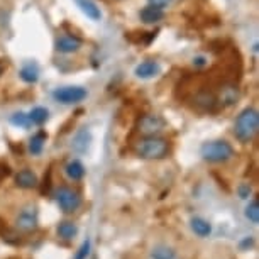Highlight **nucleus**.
<instances>
[{"instance_id":"29","label":"nucleus","mask_w":259,"mask_h":259,"mask_svg":"<svg viewBox=\"0 0 259 259\" xmlns=\"http://www.w3.org/2000/svg\"><path fill=\"white\" fill-rule=\"evenodd\" d=\"M193 65H195V66H203V65H205V58H203V56L195 58V60H193Z\"/></svg>"},{"instance_id":"5","label":"nucleus","mask_w":259,"mask_h":259,"mask_svg":"<svg viewBox=\"0 0 259 259\" xmlns=\"http://www.w3.org/2000/svg\"><path fill=\"white\" fill-rule=\"evenodd\" d=\"M55 197H56L58 207H60L65 213H73L75 210L80 208V205H81V198H80V195H78V192H75V190H71L68 187L58 188Z\"/></svg>"},{"instance_id":"21","label":"nucleus","mask_w":259,"mask_h":259,"mask_svg":"<svg viewBox=\"0 0 259 259\" xmlns=\"http://www.w3.org/2000/svg\"><path fill=\"white\" fill-rule=\"evenodd\" d=\"M48 119H50V112H48V109H45V107H36V109H32L31 114H29L31 124H36V125H42Z\"/></svg>"},{"instance_id":"13","label":"nucleus","mask_w":259,"mask_h":259,"mask_svg":"<svg viewBox=\"0 0 259 259\" xmlns=\"http://www.w3.org/2000/svg\"><path fill=\"white\" fill-rule=\"evenodd\" d=\"M163 17H164L163 9L153 7V6H149V4L143 9V11L139 12V19L144 24H156V22H159Z\"/></svg>"},{"instance_id":"6","label":"nucleus","mask_w":259,"mask_h":259,"mask_svg":"<svg viewBox=\"0 0 259 259\" xmlns=\"http://www.w3.org/2000/svg\"><path fill=\"white\" fill-rule=\"evenodd\" d=\"M166 122L163 117L159 115H154V114H148V115H143L138 122V131L141 134H144L146 138L148 136H156L159 134L161 131L164 129Z\"/></svg>"},{"instance_id":"2","label":"nucleus","mask_w":259,"mask_h":259,"mask_svg":"<svg viewBox=\"0 0 259 259\" xmlns=\"http://www.w3.org/2000/svg\"><path fill=\"white\" fill-rule=\"evenodd\" d=\"M136 153L143 159L159 161L169 154V143L158 136H148L143 141H139V144L136 146Z\"/></svg>"},{"instance_id":"20","label":"nucleus","mask_w":259,"mask_h":259,"mask_svg":"<svg viewBox=\"0 0 259 259\" xmlns=\"http://www.w3.org/2000/svg\"><path fill=\"white\" fill-rule=\"evenodd\" d=\"M19 76H21V80H24L26 83H36L39 80V70L34 63H27L26 66L21 68Z\"/></svg>"},{"instance_id":"8","label":"nucleus","mask_w":259,"mask_h":259,"mask_svg":"<svg viewBox=\"0 0 259 259\" xmlns=\"http://www.w3.org/2000/svg\"><path fill=\"white\" fill-rule=\"evenodd\" d=\"M55 48L61 55H71V53H76L81 48V39H78L76 36H71V34H61V36L56 39Z\"/></svg>"},{"instance_id":"23","label":"nucleus","mask_w":259,"mask_h":259,"mask_svg":"<svg viewBox=\"0 0 259 259\" xmlns=\"http://www.w3.org/2000/svg\"><path fill=\"white\" fill-rule=\"evenodd\" d=\"M151 257L153 259H177V254H175L173 249H169L166 246H158V247L153 249Z\"/></svg>"},{"instance_id":"25","label":"nucleus","mask_w":259,"mask_h":259,"mask_svg":"<svg viewBox=\"0 0 259 259\" xmlns=\"http://www.w3.org/2000/svg\"><path fill=\"white\" fill-rule=\"evenodd\" d=\"M90 249H92L90 239H85V241L81 242V246L78 247V251H76L75 257H73V259H87V257H89V254H90Z\"/></svg>"},{"instance_id":"11","label":"nucleus","mask_w":259,"mask_h":259,"mask_svg":"<svg viewBox=\"0 0 259 259\" xmlns=\"http://www.w3.org/2000/svg\"><path fill=\"white\" fill-rule=\"evenodd\" d=\"M16 185H17L19 188H24V190L36 188L37 187V177H36V173H34L32 169H29V168L21 169L16 175Z\"/></svg>"},{"instance_id":"17","label":"nucleus","mask_w":259,"mask_h":259,"mask_svg":"<svg viewBox=\"0 0 259 259\" xmlns=\"http://www.w3.org/2000/svg\"><path fill=\"white\" fill-rule=\"evenodd\" d=\"M48 136L45 133H37L34 134L31 141H29V153L32 156H39L42 153V149H45V143H46Z\"/></svg>"},{"instance_id":"26","label":"nucleus","mask_w":259,"mask_h":259,"mask_svg":"<svg viewBox=\"0 0 259 259\" xmlns=\"http://www.w3.org/2000/svg\"><path fill=\"white\" fill-rule=\"evenodd\" d=\"M148 4L153 7H158V9H166L173 4V0H148Z\"/></svg>"},{"instance_id":"3","label":"nucleus","mask_w":259,"mask_h":259,"mask_svg":"<svg viewBox=\"0 0 259 259\" xmlns=\"http://www.w3.org/2000/svg\"><path fill=\"white\" fill-rule=\"evenodd\" d=\"M200 156L203 158V161L212 164L227 163L229 159L234 158V148L231 143L224 139L208 141V143H203L202 148H200Z\"/></svg>"},{"instance_id":"30","label":"nucleus","mask_w":259,"mask_h":259,"mask_svg":"<svg viewBox=\"0 0 259 259\" xmlns=\"http://www.w3.org/2000/svg\"><path fill=\"white\" fill-rule=\"evenodd\" d=\"M2 71H4V68H2V65H0V75H2Z\"/></svg>"},{"instance_id":"4","label":"nucleus","mask_w":259,"mask_h":259,"mask_svg":"<svg viewBox=\"0 0 259 259\" xmlns=\"http://www.w3.org/2000/svg\"><path fill=\"white\" fill-rule=\"evenodd\" d=\"M87 90L83 87H61L53 92V99L63 105H76L87 99Z\"/></svg>"},{"instance_id":"19","label":"nucleus","mask_w":259,"mask_h":259,"mask_svg":"<svg viewBox=\"0 0 259 259\" xmlns=\"http://www.w3.org/2000/svg\"><path fill=\"white\" fill-rule=\"evenodd\" d=\"M239 99V92L236 87L232 85H226L221 89V97H219V100H221V104L224 105H232L236 104V100Z\"/></svg>"},{"instance_id":"24","label":"nucleus","mask_w":259,"mask_h":259,"mask_svg":"<svg viewBox=\"0 0 259 259\" xmlns=\"http://www.w3.org/2000/svg\"><path fill=\"white\" fill-rule=\"evenodd\" d=\"M11 124L16 127H22V129H29L31 127V120H29V115L24 114V112H16L11 117Z\"/></svg>"},{"instance_id":"9","label":"nucleus","mask_w":259,"mask_h":259,"mask_svg":"<svg viewBox=\"0 0 259 259\" xmlns=\"http://www.w3.org/2000/svg\"><path fill=\"white\" fill-rule=\"evenodd\" d=\"M161 71V66L158 61L154 60H146L143 63H139L134 70V75L141 78V80H149V78H154L158 76Z\"/></svg>"},{"instance_id":"7","label":"nucleus","mask_w":259,"mask_h":259,"mask_svg":"<svg viewBox=\"0 0 259 259\" xmlns=\"http://www.w3.org/2000/svg\"><path fill=\"white\" fill-rule=\"evenodd\" d=\"M16 226L24 232H31L37 227V210L34 205H29L21 210V213L16 219Z\"/></svg>"},{"instance_id":"28","label":"nucleus","mask_w":259,"mask_h":259,"mask_svg":"<svg viewBox=\"0 0 259 259\" xmlns=\"http://www.w3.org/2000/svg\"><path fill=\"white\" fill-rule=\"evenodd\" d=\"M249 193H251V187H249V185H242V187L239 188V195H241V198H247Z\"/></svg>"},{"instance_id":"22","label":"nucleus","mask_w":259,"mask_h":259,"mask_svg":"<svg viewBox=\"0 0 259 259\" xmlns=\"http://www.w3.org/2000/svg\"><path fill=\"white\" fill-rule=\"evenodd\" d=\"M244 215H246V219L251 224H257L259 222V202L257 198H254L249 202V205L244 210Z\"/></svg>"},{"instance_id":"16","label":"nucleus","mask_w":259,"mask_h":259,"mask_svg":"<svg viewBox=\"0 0 259 259\" xmlns=\"http://www.w3.org/2000/svg\"><path fill=\"white\" fill-rule=\"evenodd\" d=\"M78 234V227L75 222L71 221H65V222H60V226H58V236L61 239H65V241H71V239H75Z\"/></svg>"},{"instance_id":"10","label":"nucleus","mask_w":259,"mask_h":259,"mask_svg":"<svg viewBox=\"0 0 259 259\" xmlns=\"http://www.w3.org/2000/svg\"><path fill=\"white\" fill-rule=\"evenodd\" d=\"M90 144H92V134L89 129H80L71 139V148L78 154L87 153L90 148Z\"/></svg>"},{"instance_id":"12","label":"nucleus","mask_w":259,"mask_h":259,"mask_svg":"<svg viewBox=\"0 0 259 259\" xmlns=\"http://www.w3.org/2000/svg\"><path fill=\"white\" fill-rule=\"evenodd\" d=\"M75 2H76V6L80 7V11L89 19H92V21H100L102 19L100 9L94 0H75Z\"/></svg>"},{"instance_id":"27","label":"nucleus","mask_w":259,"mask_h":259,"mask_svg":"<svg viewBox=\"0 0 259 259\" xmlns=\"http://www.w3.org/2000/svg\"><path fill=\"white\" fill-rule=\"evenodd\" d=\"M252 244H254V237H244L242 241H241V249H247V247H252Z\"/></svg>"},{"instance_id":"15","label":"nucleus","mask_w":259,"mask_h":259,"mask_svg":"<svg viewBox=\"0 0 259 259\" xmlns=\"http://www.w3.org/2000/svg\"><path fill=\"white\" fill-rule=\"evenodd\" d=\"M190 227L198 237H208L212 234V224L202 217H193L192 222H190Z\"/></svg>"},{"instance_id":"14","label":"nucleus","mask_w":259,"mask_h":259,"mask_svg":"<svg viewBox=\"0 0 259 259\" xmlns=\"http://www.w3.org/2000/svg\"><path fill=\"white\" fill-rule=\"evenodd\" d=\"M65 173H66L68 178L73 180V182H80V180L85 177L87 169H85V166H83L81 161L73 159V161H70V163L65 166Z\"/></svg>"},{"instance_id":"1","label":"nucleus","mask_w":259,"mask_h":259,"mask_svg":"<svg viewBox=\"0 0 259 259\" xmlns=\"http://www.w3.org/2000/svg\"><path fill=\"white\" fill-rule=\"evenodd\" d=\"M259 129V114L256 109L247 107L237 115L236 124H234V134L241 143H251L256 138Z\"/></svg>"},{"instance_id":"18","label":"nucleus","mask_w":259,"mask_h":259,"mask_svg":"<svg viewBox=\"0 0 259 259\" xmlns=\"http://www.w3.org/2000/svg\"><path fill=\"white\" fill-rule=\"evenodd\" d=\"M195 105H198L203 110H213L215 105H217V99L208 92H202V94L195 97Z\"/></svg>"}]
</instances>
